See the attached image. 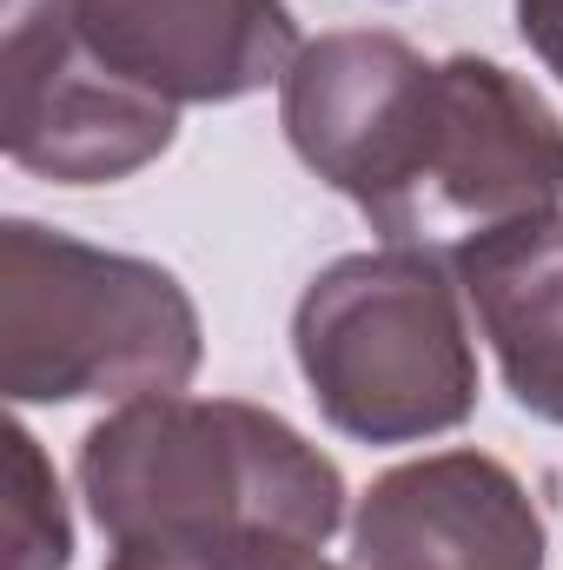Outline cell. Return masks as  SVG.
Returning <instances> with one entry per match:
<instances>
[{"label":"cell","instance_id":"cell-7","mask_svg":"<svg viewBox=\"0 0 563 570\" xmlns=\"http://www.w3.org/2000/svg\"><path fill=\"white\" fill-rule=\"evenodd\" d=\"M352 570H544V518L504 458L431 451L358 498Z\"/></svg>","mask_w":563,"mask_h":570},{"label":"cell","instance_id":"cell-8","mask_svg":"<svg viewBox=\"0 0 563 570\" xmlns=\"http://www.w3.org/2000/svg\"><path fill=\"white\" fill-rule=\"evenodd\" d=\"M451 273L497 352L504 392L531 419L563 425V213L464 233Z\"/></svg>","mask_w":563,"mask_h":570},{"label":"cell","instance_id":"cell-10","mask_svg":"<svg viewBox=\"0 0 563 570\" xmlns=\"http://www.w3.org/2000/svg\"><path fill=\"white\" fill-rule=\"evenodd\" d=\"M107 570H345L325 558V544L298 538H246L226 551H192V558H107Z\"/></svg>","mask_w":563,"mask_h":570},{"label":"cell","instance_id":"cell-3","mask_svg":"<svg viewBox=\"0 0 563 570\" xmlns=\"http://www.w3.org/2000/svg\"><path fill=\"white\" fill-rule=\"evenodd\" d=\"M199 352V305L166 266L33 219L0 226V392L13 405L179 392Z\"/></svg>","mask_w":563,"mask_h":570},{"label":"cell","instance_id":"cell-9","mask_svg":"<svg viewBox=\"0 0 563 570\" xmlns=\"http://www.w3.org/2000/svg\"><path fill=\"white\" fill-rule=\"evenodd\" d=\"M0 570H67L73 564V518L60 478L27 425H7V484H0Z\"/></svg>","mask_w":563,"mask_h":570},{"label":"cell","instance_id":"cell-1","mask_svg":"<svg viewBox=\"0 0 563 570\" xmlns=\"http://www.w3.org/2000/svg\"><path fill=\"white\" fill-rule=\"evenodd\" d=\"M279 127L392 246L437 226L491 233L563 213L557 107L477 53L424 60L378 27L318 33L285 67Z\"/></svg>","mask_w":563,"mask_h":570},{"label":"cell","instance_id":"cell-11","mask_svg":"<svg viewBox=\"0 0 563 570\" xmlns=\"http://www.w3.org/2000/svg\"><path fill=\"white\" fill-rule=\"evenodd\" d=\"M517 33L531 40V53L563 80V0H517Z\"/></svg>","mask_w":563,"mask_h":570},{"label":"cell","instance_id":"cell-6","mask_svg":"<svg viewBox=\"0 0 563 570\" xmlns=\"http://www.w3.org/2000/svg\"><path fill=\"white\" fill-rule=\"evenodd\" d=\"M80 47L166 107H226L285 80L305 40L285 0H80Z\"/></svg>","mask_w":563,"mask_h":570},{"label":"cell","instance_id":"cell-2","mask_svg":"<svg viewBox=\"0 0 563 570\" xmlns=\"http://www.w3.org/2000/svg\"><path fill=\"white\" fill-rule=\"evenodd\" d=\"M80 498L113 558H192L246 538L325 544L345 524L338 464L246 399H127L80 438Z\"/></svg>","mask_w":563,"mask_h":570},{"label":"cell","instance_id":"cell-5","mask_svg":"<svg viewBox=\"0 0 563 570\" xmlns=\"http://www.w3.org/2000/svg\"><path fill=\"white\" fill-rule=\"evenodd\" d=\"M0 140L40 179L107 186L179 140V107L87 60L80 0H0Z\"/></svg>","mask_w":563,"mask_h":570},{"label":"cell","instance_id":"cell-4","mask_svg":"<svg viewBox=\"0 0 563 570\" xmlns=\"http://www.w3.org/2000/svg\"><path fill=\"white\" fill-rule=\"evenodd\" d=\"M292 352L325 425L358 444L444 438L477 412L464 285L431 246L332 259L292 312Z\"/></svg>","mask_w":563,"mask_h":570}]
</instances>
